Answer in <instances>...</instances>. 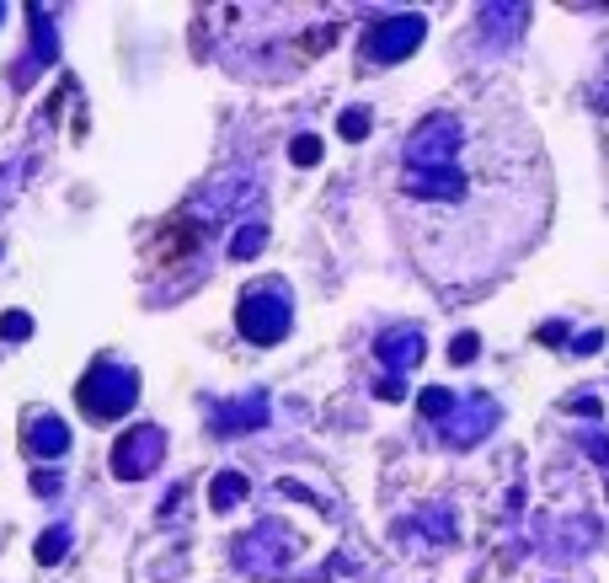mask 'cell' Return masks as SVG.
Returning <instances> with one entry per match:
<instances>
[{
    "label": "cell",
    "instance_id": "11",
    "mask_svg": "<svg viewBox=\"0 0 609 583\" xmlns=\"http://www.w3.org/2000/svg\"><path fill=\"white\" fill-rule=\"evenodd\" d=\"M27 444H33V455H65L70 450V428L54 418V412H38L33 423H27Z\"/></svg>",
    "mask_w": 609,
    "mask_h": 583
},
{
    "label": "cell",
    "instance_id": "4",
    "mask_svg": "<svg viewBox=\"0 0 609 583\" xmlns=\"http://www.w3.org/2000/svg\"><path fill=\"white\" fill-rule=\"evenodd\" d=\"M428 38V22L417 17V11H396V17H380L364 33V54L374 65H396V59L417 54V43Z\"/></svg>",
    "mask_w": 609,
    "mask_h": 583
},
{
    "label": "cell",
    "instance_id": "15",
    "mask_svg": "<svg viewBox=\"0 0 609 583\" xmlns=\"http://www.w3.org/2000/svg\"><path fill=\"white\" fill-rule=\"evenodd\" d=\"M262 247H268V225L252 220V225L236 230V241H230V257H236V263H246V257H257Z\"/></svg>",
    "mask_w": 609,
    "mask_h": 583
},
{
    "label": "cell",
    "instance_id": "19",
    "mask_svg": "<svg viewBox=\"0 0 609 583\" xmlns=\"http://www.w3.org/2000/svg\"><path fill=\"white\" fill-rule=\"evenodd\" d=\"M289 161H294V166H316V161H321V140H316V134H300V140H289Z\"/></svg>",
    "mask_w": 609,
    "mask_h": 583
},
{
    "label": "cell",
    "instance_id": "10",
    "mask_svg": "<svg viewBox=\"0 0 609 583\" xmlns=\"http://www.w3.org/2000/svg\"><path fill=\"white\" fill-rule=\"evenodd\" d=\"M268 423V402L262 396H246V402H236V407H214V428L230 439V434H241V428H262Z\"/></svg>",
    "mask_w": 609,
    "mask_h": 583
},
{
    "label": "cell",
    "instance_id": "17",
    "mask_svg": "<svg viewBox=\"0 0 609 583\" xmlns=\"http://www.w3.org/2000/svg\"><path fill=\"white\" fill-rule=\"evenodd\" d=\"M369 124H374V118H369V107H348V113L337 118V134H342V140H364V134H369Z\"/></svg>",
    "mask_w": 609,
    "mask_h": 583
},
{
    "label": "cell",
    "instance_id": "20",
    "mask_svg": "<svg viewBox=\"0 0 609 583\" xmlns=\"http://www.w3.org/2000/svg\"><path fill=\"white\" fill-rule=\"evenodd\" d=\"M577 444H583V455H588V460H599V466L609 471V434H599V428H588V434L577 439Z\"/></svg>",
    "mask_w": 609,
    "mask_h": 583
},
{
    "label": "cell",
    "instance_id": "12",
    "mask_svg": "<svg viewBox=\"0 0 609 583\" xmlns=\"http://www.w3.org/2000/svg\"><path fill=\"white\" fill-rule=\"evenodd\" d=\"M246 493H252V482H246L241 471H220V477L209 482V509H214V514H230Z\"/></svg>",
    "mask_w": 609,
    "mask_h": 583
},
{
    "label": "cell",
    "instance_id": "13",
    "mask_svg": "<svg viewBox=\"0 0 609 583\" xmlns=\"http://www.w3.org/2000/svg\"><path fill=\"white\" fill-rule=\"evenodd\" d=\"M529 22V6H481V27H492V33H519Z\"/></svg>",
    "mask_w": 609,
    "mask_h": 583
},
{
    "label": "cell",
    "instance_id": "7",
    "mask_svg": "<svg viewBox=\"0 0 609 583\" xmlns=\"http://www.w3.org/2000/svg\"><path fill=\"white\" fill-rule=\"evenodd\" d=\"M497 418H503V407H497L487 391H476L471 402H460V407H455V418L444 423V439L455 444V450H471V444H481V439H487L492 428H497Z\"/></svg>",
    "mask_w": 609,
    "mask_h": 583
},
{
    "label": "cell",
    "instance_id": "23",
    "mask_svg": "<svg viewBox=\"0 0 609 583\" xmlns=\"http://www.w3.org/2000/svg\"><path fill=\"white\" fill-rule=\"evenodd\" d=\"M588 102H593V113H609V59H604L599 81H593V91H588Z\"/></svg>",
    "mask_w": 609,
    "mask_h": 583
},
{
    "label": "cell",
    "instance_id": "27",
    "mask_svg": "<svg viewBox=\"0 0 609 583\" xmlns=\"http://www.w3.org/2000/svg\"><path fill=\"white\" fill-rule=\"evenodd\" d=\"M561 337H567V327H561V321H551V327H540V343H561Z\"/></svg>",
    "mask_w": 609,
    "mask_h": 583
},
{
    "label": "cell",
    "instance_id": "3",
    "mask_svg": "<svg viewBox=\"0 0 609 583\" xmlns=\"http://www.w3.org/2000/svg\"><path fill=\"white\" fill-rule=\"evenodd\" d=\"M236 327H241L246 343L273 348V343H284L289 327H294V305L284 300V289H246L241 305H236Z\"/></svg>",
    "mask_w": 609,
    "mask_h": 583
},
{
    "label": "cell",
    "instance_id": "9",
    "mask_svg": "<svg viewBox=\"0 0 609 583\" xmlns=\"http://www.w3.org/2000/svg\"><path fill=\"white\" fill-rule=\"evenodd\" d=\"M401 193L423 198V204H460L471 193L460 166H444V172H401Z\"/></svg>",
    "mask_w": 609,
    "mask_h": 583
},
{
    "label": "cell",
    "instance_id": "21",
    "mask_svg": "<svg viewBox=\"0 0 609 583\" xmlns=\"http://www.w3.org/2000/svg\"><path fill=\"white\" fill-rule=\"evenodd\" d=\"M476 348H481V337H476V332H460L455 343H449V359H455V364H471Z\"/></svg>",
    "mask_w": 609,
    "mask_h": 583
},
{
    "label": "cell",
    "instance_id": "24",
    "mask_svg": "<svg viewBox=\"0 0 609 583\" xmlns=\"http://www.w3.org/2000/svg\"><path fill=\"white\" fill-rule=\"evenodd\" d=\"M374 396H380V402H401V396H406V380H396V375H385L380 386H374Z\"/></svg>",
    "mask_w": 609,
    "mask_h": 583
},
{
    "label": "cell",
    "instance_id": "14",
    "mask_svg": "<svg viewBox=\"0 0 609 583\" xmlns=\"http://www.w3.org/2000/svg\"><path fill=\"white\" fill-rule=\"evenodd\" d=\"M417 407H423V418L449 423V418H455V407H460V396H455V391H444V386H428L423 396H417Z\"/></svg>",
    "mask_w": 609,
    "mask_h": 583
},
{
    "label": "cell",
    "instance_id": "25",
    "mask_svg": "<svg viewBox=\"0 0 609 583\" xmlns=\"http://www.w3.org/2000/svg\"><path fill=\"white\" fill-rule=\"evenodd\" d=\"M599 343H604V332H583V337H577V343H572V354H577V359H588V354H593V348H599Z\"/></svg>",
    "mask_w": 609,
    "mask_h": 583
},
{
    "label": "cell",
    "instance_id": "18",
    "mask_svg": "<svg viewBox=\"0 0 609 583\" xmlns=\"http://www.w3.org/2000/svg\"><path fill=\"white\" fill-rule=\"evenodd\" d=\"M0 337H6V343L33 337V316H27V311H6V316H0Z\"/></svg>",
    "mask_w": 609,
    "mask_h": 583
},
{
    "label": "cell",
    "instance_id": "22",
    "mask_svg": "<svg viewBox=\"0 0 609 583\" xmlns=\"http://www.w3.org/2000/svg\"><path fill=\"white\" fill-rule=\"evenodd\" d=\"M567 412H583V418H599V412H604V402H599V396H593V391H572V396H567Z\"/></svg>",
    "mask_w": 609,
    "mask_h": 583
},
{
    "label": "cell",
    "instance_id": "5",
    "mask_svg": "<svg viewBox=\"0 0 609 583\" xmlns=\"http://www.w3.org/2000/svg\"><path fill=\"white\" fill-rule=\"evenodd\" d=\"M300 551V541L284 530V525H257L252 535H241L236 541V567L241 573H257V578H268V573H278V567H289V557Z\"/></svg>",
    "mask_w": 609,
    "mask_h": 583
},
{
    "label": "cell",
    "instance_id": "2",
    "mask_svg": "<svg viewBox=\"0 0 609 583\" xmlns=\"http://www.w3.org/2000/svg\"><path fill=\"white\" fill-rule=\"evenodd\" d=\"M465 150V124L455 113H428L423 124L406 134V172H444V166H455Z\"/></svg>",
    "mask_w": 609,
    "mask_h": 583
},
{
    "label": "cell",
    "instance_id": "26",
    "mask_svg": "<svg viewBox=\"0 0 609 583\" xmlns=\"http://www.w3.org/2000/svg\"><path fill=\"white\" fill-rule=\"evenodd\" d=\"M33 493L54 498V493H59V477H54V471H43V477H33Z\"/></svg>",
    "mask_w": 609,
    "mask_h": 583
},
{
    "label": "cell",
    "instance_id": "1",
    "mask_svg": "<svg viewBox=\"0 0 609 583\" xmlns=\"http://www.w3.org/2000/svg\"><path fill=\"white\" fill-rule=\"evenodd\" d=\"M75 396H81V412H86V418L113 423V418H123V412H134V402H139V375L129 370V364L97 359V364L81 375Z\"/></svg>",
    "mask_w": 609,
    "mask_h": 583
},
{
    "label": "cell",
    "instance_id": "8",
    "mask_svg": "<svg viewBox=\"0 0 609 583\" xmlns=\"http://www.w3.org/2000/svg\"><path fill=\"white\" fill-rule=\"evenodd\" d=\"M374 354H380L385 375L406 380V370H412V364H423V354H428V337H423V327H390V332H380V337H374Z\"/></svg>",
    "mask_w": 609,
    "mask_h": 583
},
{
    "label": "cell",
    "instance_id": "28",
    "mask_svg": "<svg viewBox=\"0 0 609 583\" xmlns=\"http://www.w3.org/2000/svg\"><path fill=\"white\" fill-rule=\"evenodd\" d=\"M0 22H6V6H0Z\"/></svg>",
    "mask_w": 609,
    "mask_h": 583
},
{
    "label": "cell",
    "instance_id": "16",
    "mask_svg": "<svg viewBox=\"0 0 609 583\" xmlns=\"http://www.w3.org/2000/svg\"><path fill=\"white\" fill-rule=\"evenodd\" d=\"M70 551V525H49L38 535V567H54Z\"/></svg>",
    "mask_w": 609,
    "mask_h": 583
},
{
    "label": "cell",
    "instance_id": "6",
    "mask_svg": "<svg viewBox=\"0 0 609 583\" xmlns=\"http://www.w3.org/2000/svg\"><path fill=\"white\" fill-rule=\"evenodd\" d=\"M161 455H166V434L155 423H139V428H129L118 444H113V477L118 482H145L155 466H161Z\"/></svg>",
    "mask_w": 609,
    "mask_h": 583
}]
</instances>
